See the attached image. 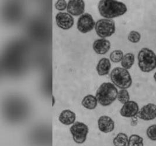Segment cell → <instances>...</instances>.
<instances>
[{"label":"cell","instance_id":"7c38bea8","mask_svg":"<svg viewBox=\"0 0 156 146\" xmlns=\"http://www.w3.org/2000/svg\"><path fill=\"white\" fill-rule=\"evenodd\" d=\"M98 127L101 132L109 133L114 131L115 122L113 119L108 116H101L98 120Z\"/></svg>","mask_w":156,"mask_h":146},{"label":"cell","instance_id":"cb8c5ba5","mask_svg":"<svg viewBox=\"0 0 156 146\" xmlns=\"http://www.w3.org/2000/svg\"><path fill=\"white\" fill-rule=\"evenodd\" d=\"M55 7L58 11H64L66 9V8H67V2L64 0L57 1V2L55 4Z\"/></svg>","mask_w":156,"mask_h":146},{"label":"cell","instance_id":"9a60e30c","mask_svg":"<svg viewBox=\"0 0 156 146\" xmlns=\"http://www.w3.org/2000/svg\"><path fill=\"white\" fill-rule=\"evenodd\" d=\"M111 68L110 60L107 58H102L99 61L97 66V71L101 76L107 75Z\"/></svg>","mask_w":156,"mask_h":146},{"label":"cell","instance_id":"5b68a950","mask_svg":"<svg viewBox=\"0 0 156 146\" xmlns=\"http://www.w3.org/2000/svg\"><path fill=\"white\" fill-rule=\"evenodd\" d=\"M70 131L74 141L78 144H82L87 140L89 129L85 123L76 122L71 126Z\"/></svg>","mask_w":156,"mask_h":146},{"label":"cell","instance_id":"5bb4252c","mask_svg":"<svg viewBox=\"0 0 156 146\" xmlns=\"http://www.w3.org/2000/svg\"><path fill=\"white\" fill-rule=\"evenodd\" d=\"M76 119V115L74 112L69 109L62 112L59 115L58 120L60 122L66 126L73 125Z\"/></svg>","mask_w":156,"mask_h":146},{"label":"cell","instance_id":"8fae6325","mask_svg":"<svg viewBox=\"0 0 156 146\" xmlns=\"http://www.w3.org/2000/svg\"><path fill=\"white\" fill-rule=\"evenodd\" d=\"M67 12L72 15L79 16L84 13L85 10V3L83 0L69 1L67 8Z\"/></svg>","mask_w":156,"mask_h":146},{"label":"cell","instance_id":"7a4b0ae2","mask_svg":"<svg viewBox=\"0 0 156 146\" xmlns=\"http://www.w3.org/2000/svg\"><path fill=\"white\" fill-rule=\"evenodd\" d=\"M118 91L114 84L104 83L99 86L95 97L99 104L107 106L112 104L118 97Z\"/></svg>","mask_w":156,"mask_h":146},{"label":"cell","instance_id":"3957f363","mask_svg":"<svg viewBox=\"0 0 156 146\" xmlns=\"http://www.w3.org/2000/svg\"><path fill=\"white\" fill-rule=\"evenodd\" d=\"M138 65L143 73H150L156 69V55L151 49L143 48L138 53Z\"/></svg>","mask_w":156,"mask_h":146},{"label":"cell","instance_id":"44dd1931","mask_svg":"<svg viewBox=\"0 0 156 146\" xmlns=\"http://www.w3.org/2000/svg\"><path fill=\"white\" fill-rule=\"evenodd\" d=\"M123 56V53L122 50H116L111 53L110 59L114 63H119L122 60Z\"/></svg>","mask_w":156,"mask_h":146},{"label":"cell","instance_id":"484cf974","mask_svg":"<svg viewBox=\"0 0 156 146\" xmlns=\"http://www.w3.org/2000/svg\"><path fill=\"white\" fill-rule=\"evenodd\" d=\"M52 101H53V106H54L55 103V98L53 96H52Z\"/></svg>","mask_w":156,"mask_h":146},{"label":"cell","instance_id":"d6986e66","mask_svg":"<svg viewBox=\"0 0 156 146\" xmlns=\"http://www.w3.org/2000/svg\"><path fill=\"white\" fill-rule=\"evenodd\" d=\"M128 146H144V139L138 134H132L129 137Z\"/></svg>","mask_w":156,"mask_h":146},{"label":"cell","instance_id":"603a6c76","mask_svg":"<svg viewBox=\"0 0 156 146\" xmlns=\"http://www.w3.org/2000/svg\"><path fill=\"white\" fill-rule=\"evenodd\" d=\"M147 136L152 141H156V125L150 126L146 130Z\"/></svg>","mask_w":156,"mask_h":146},{"label":"cell","instance_id":"e0dca14e","mask_svg":"<svg viewBox=\"0 0 156 146\" xmlns=\"http://www.w3.org/2000/svg\"><path fill=\"white\" fill-rule=\"evenodd\" d=\"M135 61V55L133 53H128L123 56V59L121 61V66H122V68L129 70L133 66Z\"/></svg>","mask_w":156,"mask_h":146},{"label":"cell","instance_id":"30bf717a","mask_svg":"<svg viewBox=\"0 0 156 146\" xmlns=\"http://www.w3.org/2000/svg\"><path fill=\"white\" fill-rule=\"evenodd\" d=\"M57 26L63 30H68L72 28L74 21L71 15L66 12H59L56 16Z\"/></svg>","mask_w":156,"mask_h":146},{"label":"cell","instance_id":"4316f807","mask_svg":"<svg viewBox=\"0 0 156 146\" xmlns=\"http://www.w3.org/2000/svg\"><path fill=\"white\" fill-rule=\"evenodd\" d=\"M153 77H154V81H156V72L154 73V76H153Z\"/></svg>","mask_w":156,"mask_h":146},{"label":"cell","instance_id":"7402d4cb","mask_svg":"<svg viewBox=\"0 0 156 146\" xmlns=\"http://www.w3.org/2000/svg\"><path fill=\"white\" fill-rule=\"evenodd\" d=\"M128 39L129 42L133 43H137L140 42L141 39V35L139 32L132 30L129 34Z\"/></svg>","mask_w":156,"mask_h":146},{"label":"cell","instance_id":"ac0fdd59","mask_svg":"<svg viewBox=\"0 0 156 146\" xmlns=\"http://www.w3.org/2000/svg\"><path fill=\"white\" fill-rule=\"evenodd\" d=\"M129 137L124 133H119L113 139L114 146H128Z\"/></svg>","mask_w":156,"mask_h":146},{"label":"cell","instance_id":"d4e9b609","mask_svg":"<svg viewBox=\"0 0 156 146\" xmlns=\"http://www.w3.org/2000/svg\"><path fill=\"white\" fill-rule=\"evenodd\" d=\"M131 125H132V126H133L137 125V119H133Z\"/></svg>","mask_w":156,"mask_h":146},{"label":"cell","instance_id":"ba28073f","mask_svg":"<svg viewBox=\"0 0 156 146\" xmlns=\"http://www.w3.org/2000/svg\"><path fill=\"white\" fill-rule=\"evenodd\" d=\"M139 118L144 121H150L156 118V105L149 103L144 105L137 114Z\"/></svg>","mask_w":156,"mask_h":146},{"label":"cell","instance_id":"9c48e42d","mask_svg":"<svg viewBox=\"0 0 156 146\" xmlns=\"http://www.w3.org/2000/svg\"><path fill=\"white\" fill-rule=\"evenodd\" d=\"M139 112V106L137 102L129 101L123 104L120 110L121 116L125 118H134L137 116Z\"/></svg>","mask_w":156,"mask_h":146},{"label":"cell","instance_id":"4fadbf2b","mask_svg":"<svg viewBox=\"0 0 156 146\" xmlns=\"http://www.w3.org/2000/svg\"><path fill=\"white\" fill-rule=\"evenodd\" d=\"M93 49L98 55H104L107 53L111 48V43L107 39H101L94 42Z\"/></svg>","mask_w":156,"mask_h":146},{"label":"cell","instance_id":"52a82bcc","mask_svg":"<svg viewBox=\"0 0 156 146\" xmlns=\"http://www.w3.org/2000/svg\"><path fill=\"white\" fill-rule=\"evenodd\" d=\"M95 23L91 14H83L77 22V29L80 32L86 34L91 31L95 27Z\"/></svg>","mask_w":156,"mask_h":146},{"label":"cell","instance_id":"2e32d148","mask_svg":"<svg viewBox=\"0 0 156 146\" xmlns=\"http://www.w3.org/2000/svg\"><path fill=\"white\" fill-rule=\"evenodd\" d=\"M81 104L86 109L93 110L97 106L98 101L96 97L92 95H87L82 100Z\"/></svg>","mask_w":156,"mask_h":146},{"label":"cell","instance_id":"6da1fadb","mask_svg":"<svg viewBox=\"0 0 156 146\" xmlns=\"http://www.w3.org/2000/svg\"><path fill=\"white\" fill-rule=\"evenodd\" d=\"M98 10L102 16L110 20L124 15L127 12L128 9L126 5L122 2L103 0L99 1Z\"/></svg>","mask_w":156,"mask_h":146},{"label":"cell","instance_id":"ffe728a7","mask_svg":"<svg viewBox=\"0 0 156 146\" xmlns=\"http://www.w3.org/2000/svg\"><path fill=\"white\" fill-rule=\"evenodd\" d=\"M118 100L123 104H126L130 101V95L128 90L126 89H122L118 91Z\"/></svg>","mask_w":156,"mask_h":146},{"label":"cell","instance_id":"277c9868","mask_svg":"<svg viewBox=\"0 0 156 146\" xmlns=\"http://www.w3.org/2000/svg\"><path fill=\"white\" fill-rule=\"evenodd\" d=\"M110 77L112 83L121 90H126L132 86V78L126 69L116 67L112 71Z\"/></svg>","mask_w":156,"mask_h":146},{"label":"cell","instance_id":"8992f818","mask_svg":"<svg viewBox=\"0 0 156 146\" xmlns=\"http://www.w3.org/2000/svg\"><path fill=\"white\" fill-rule=\"evenodd\" d=\"M95 28L99 37H110L115 32V23L112 20L101 19L96 22Z\"/></svg>","mask_w":156,"mask_h":146}]
</instances>
